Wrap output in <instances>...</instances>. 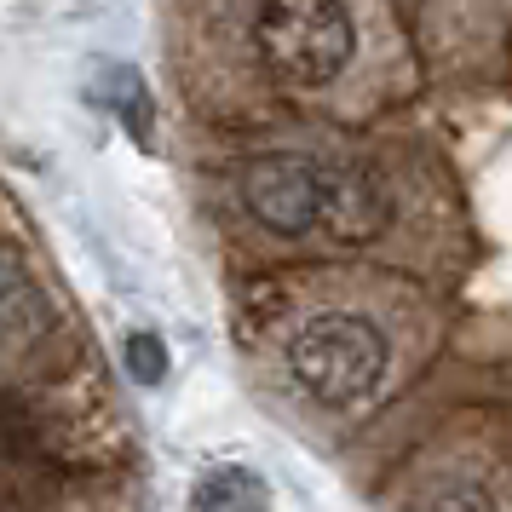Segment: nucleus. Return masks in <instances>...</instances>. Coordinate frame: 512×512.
Instances as JSON below:
<instances>
[{"instance_id": "nucleus-1", "label": "nucleus", "mask_w": 512, "mask_h": 512, "mask_svg": "<svg viewBox=\"0 0 512 512\" xmlns=\"http://www.w3.org/2000/svg\"><path fill=\"white\" fill-rule=\"evenodd\" d=\"M386 369H392V346L357 311L305 317L294 328V340H288V374L323 409H363L386 386Z\"/></svg>"}, {"instance_id": "nucleus-2", "label": "nucleus", "mask_w": 512, "mask_h": 512, "mask_svg": "<svg viewBox=\"0 0 512 512\" xmlns=\"http://www.w3.org/2000/svg\"><path fill=\"white\" fill-rule=\"evenodd\" d=\"M254 47L271 81L317 93L351 64L357 29L346 0H265L254 18Z\"/></svg>"}, {"instance_id": "nucleus-3", "label": "nucleus", "mask_w": 512, "mask_h": 512, "mask_svg": "<svg viewBox=\"0 0 512 512\" xmlns=\"http://www.w3.org/2000/svg\"><path fill=\"white\" fill-rule=\"evenodd\" d=\"M242 202L265 231H317V156H259L242 167Z\"/></svg>"}, {"instance_id": "nucleus-4", "label": "nucleus", "mask_w": 512, "mask_h": 512, "mask_svg": "<svg viewBox=\"0 0 512 512\" xmlns=\"http://www.w3.org/2000/svg\"><path fill=\"white\" fill-rule=\"evenodd\" d=\"M392 225V196L357 162H317V231L334 242H374Z\"/></svg>"}, {"instance_id": "nucleus-5", "label": "nucleus", "mask_w": 512, "mask_h": 512, "mask_svg": "<svg viewBox=\"0 0 512 512\" xmlns=\"http://www.w3.org/2000/svg\"><path fill=\"white\" fill-rule=\"evenodd\" d=\"M52 323H58V311H52V300L41 294V282L29 277L18 259L0 254V351H6V357L35 351L52 334Z\"/></svg>"}, {"instance_id": "nucleus-6", "label": "nucleus", "mask_w": 512, "mask_h": 512, "mask_svg": "<svg viewBox=\"0 0 512 512\" xmlns=\"http://www.w3.org/2000/svg\"><path fill=\"white\" fill-rule=\"evenodd\" d=\"M190 512H271V489L248 466H213L190 495Z\"/></svg>"}, {"instance_id": "nucleus-7", "label": "nucleus", "mask_w": 512, "mask_h": 512, "mask_svg": "<svg viewBox=\"0 0 512 512\" xmlns=\"http://www.w3.org/2000/svg\"><path fill=\"white\" fill-rule=\"evenodd\" d=\"M415 512H495V501L466 478H426L415 495Z\"/></svg>"}, {"instance_id": "nucleus-8", "label": "nucleus", "mask_w": 512, "mask_h": 512, "mask_svg": "<svg viewBox=\"0 0 512 512\" xmlns=\"http://www.w3.org/2000/svg\"><path fill=\"white\" fill-rule=\"evenodd\" d=\"M104 81H110V87H98V98L116 104L121 121H127V133L144 144V133H150V93H144V81L133 70H110Z\"/></svg>"}, {"instance_id": "nucleus-9", "label": "nucleus", "mask_w": 512, "mask_h": 512, "mask_svg": "<svg viewBox=\"0 0 512 512\" xmlns=\"http://www.w3.org/2000/svg\"><path fill=\"white\" fill-rule=\"evenodd\" d=\"M127 374H133L139 386H162V380H167L162 334H127Z\"/></svg>"}]
</instances>
